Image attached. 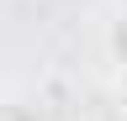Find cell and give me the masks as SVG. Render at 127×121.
Here are the masks:
<instances>
[{
  "label": "cell",
  "instance_id": "7a4b0ae2",
  "mask_svg": "<svg viewBox=\"0 0 127 121\" xmlns=\"http://www.w3.org/2000/svg\"><path fill=\"white\" fill-rule=\"evenodd\" d=\"M0 121H37V116H32V105H21V100H0Z\"/></svg>",
  "mask_w": 127,
  "mask_h": 121
},
{
  "label": "cell",
  "instance_id": "6da1fadb",
  "mask_svg": "<svg viewBox=\"0 0 127 121\" xmlns=\"http://www.w3.org/2000/svg\"><path fill=\"white\" fill-rule=\"evenodd\" d=\"M106 53H111V63H117L127 74V5L111 16V32H106Z\"/></svg>",
  "mask_w": 127,
  "mask_h": 121
}]
</instances>
